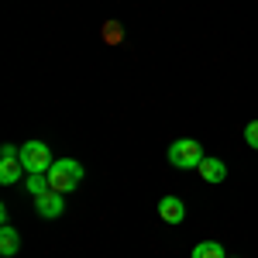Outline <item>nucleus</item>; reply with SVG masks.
<instances>
[{"mask_svg":"<svg viewBox=\"0 0 258 258\" xmlns=\"http://www.w3.org/2000/svg\"><path fill=\"white\" fill-rule=\"evenodd\" d=\"M83 176H86V172H83L80 162L55 159V162H52V169H48V186H52L55 193H62V197H66V193H73V189L83 182Z\"/></svg>","mask_w":258,"mask_h":258,"instance_id":"obj_1","label":"nucleus"},{"mask_svg":"<svg viewBox=\"0 0 258 258\" xmlns=\"http://www.w3.org/2000/svg\"><path fill=\"white\" fill-rule=\"evenodd\" d=\"M169 165H176V169H200V162L207 159V152H203V145L193 138H179L172 141V148H169Z\"/></svg>","mask_w":258,"mask_h":258,"instance_id":"obj_2","label":"nucleus"},{"mask_svg":"<svg viewBox=\"0 0 258 258\" xmlns=\"http://www.w3.org/2000/svg\"><path fill=\"white\" fill-rule=\"evenodd\" d=\"M21 165H24L28 176H31V172H48V169H52V152H48V145H45V141H24V145H21Z\"/></svg>","mask_w":258,"mask_h":258,"instance_id":"obj_3","label":"nucleus"},{"mask_svg":"<svg viewBox=\"0 0 258 258\" xmlns=\"http://www.w3.org/2000/svg\"><path fill=\"white\" fill-rule=\"evenodd\" d=\"M21 148H14V145H4V152H0V182L4 186H14L21 179Z\"/></svg>","mask_w":258,"mask_h":258,"instance_id":"obj_4","label":"nucleus"},{"mask_svg":"<svg viewBox=\"0 0 258 258\" xmlns=\"http://www.w3.org/2000/svg\"><path fill=\"white\" fill-rule=\"evenodd\" d=\"M35 210H38V217L55 220V217H62V214H66V200H62V193L48 189V193L35 197Z\"/></svg>","mask_w":258,"mask_h":258,"instance_id":"obj_5","label":"nucleus"},{"mask_svg":"<svg viewBox=\"0 0 258 258\" xmlns=\"http://www.w3.org/2000/svg\"><path fill=\"white\" fill-rule=\"evenodd\" d=\"M159 217L165 220V224H182V217H186V203L179 197H162L159 200Z\"/></svg>","mask_w":258,"mask_h":258,"instance_id":"obj_6","label":"nucleus"},{"mask_svg":"<svg viewBox=\"0 0 258 258\" xmlns=\"http://www.w3.org/2000/svg\"><path fill=\"white\" fill-rule=\"evenodd\" d=\"M197 172H200V179H203V182L217 186V182H224V179H227V165H224L220 159H210V155H207V159L200 162Z\"/></svg>","mask_w":258,"mask_h":258,"instance_id":"obj_7","label":"nucleus"},{"mask_svg":"<svg viewBox=\"0 0 258 258\" xmlns=\"http://www.w3.org/2000/svg\"><path fill=\"white\" fill-rule=\"evenodd\" d=\"M18 248H21V238H18V231L11 227V220L0 227V255L4 258H14L18 255Z\"/></svg>","mask_w":258,"mask_h":258,"instance_id":"obj_8","label":"nucleus"},{"mask_svg":"<svg viewBox=\"0 0 258 258\" xmlns=\"http://www.w3.org/2000/svg\"><path fill=\"white\" fill-rule=\"evenodd\" d=\"M189 258H227V251H224L220 241H203V244H197L189 251Z\"/></svg>","mask_w":258,"mask_h":258,"instance_id":"obj_9","label":"nucleus"},{"mask_svg":"<svg viewBox=\"0 0 258 258\" xmlns=\"http://www.w3.org/2000/svg\"><path fill=\"white\" fill-rule=\"evenodd\" d=\"M100 38L110 41V45H124V28H120V21H103V28H100Z\"/></svg>","mask_w":258,"mask_h":258,"instance_id":"obj_10","label":"nucleus"},{"mask_svg":"<svg viewBox=\"0 0 258 258\" xmlns=\"http://www.w3.org/2000/svg\"><path fill=\"white\" fill-rule=\"evenodd\" d=\"M24 189L31 193V197H41V193H48L52 186H48V172H31L28 182H24Z\"/></svg>","mask_w":258,"mask_h":258,"instance_id":"obj_11","label":"nucleus"},{"mask_svg":"<svg viewBox=\"0 0 258 258\" xmlns=\"http://www.w3.org/2000/svg\"><path fill=\"white\" fill-rule=\"evenodd\" d=\"M241 135H244V141H248V148H255V152H258V120H248Z\"/></svg>","mask_w":258,"mask_h":258,"instance_id":"obj_12","label":"nucleus"}]
</instances>
